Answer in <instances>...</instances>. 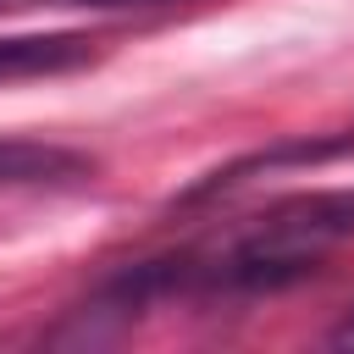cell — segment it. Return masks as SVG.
Instances as JSON below:
<instances>
[{"instance_id": "obj_1", "label": "cell", "mask_w": 354, "mask_h": 354, "mask_svg": "<svg viewBox=\"0 0 354 354\" xmlns=\"http://www.w3.org/2000/svg\"><path fill=\"white\" fill-rule=\"evenodd\" d=\"M343 238H354V188L332 194H299L254 216L249 227L227 232L210 249H183L166 260H144L122 271L105 299L122 310L166 293H277L299 277H310Z\"/></svg>"}, {"instance_id": "obj_2", "label": "cell", "mask_w": 354, "mask_h": 354, "mask_svg": "<svg viewBox=\"0 0 354 354\" xmlns=\"http://www.w3.org/2000/svg\"><path fill=\"white\" fill-rule=\"evenodd\" d=\"M94 160L66 149V144H44V138H0V188H39V183H77L88 177Z\"/></svg>"}, {"instance_id": "obj_3", "label": "cell", "mask_w": 354, "mask_h": 354, "mask_svg": "<svg viewBox=\"0 0 354 354\" xmlns=\"http://www.w3.org/2000/svg\"><path fill=\"white\" fill-rule=\"evenodd\" d=\"M83 61H94V39L88 33H22V39H0V83L72 72Z\"/></svg>"}, {"instance_id": "obj_4", "label": "cell", "mask_w": 354, "mask_h": 354, "mask_svg": "<svg viewBox=\"0 0 354 354\" xmlns=\"http://www.w3.org/2000/svg\"><path fill=\"white\" fill-rule=\"evenodd\" d=\"M77 6H100V11H116V6H160V0H77Z\"/></svg>"}, {"instance_id": "obj_5", "label": "cell", "mask_w": 354, "mask_h": 354, "mask_svg": "<svg viewBox=\"0 0 354 354\" xmlns=\"http://www.w3.org/2000/svg\"><path fill=\"white\" fill-rule=\"evenodd\" d=\"M332 343H354V315H348V321H343V326L332 332Z\"/></svg>"}, {"instance_id": "obj_6", "label": "cell", "mask_w": 354, "mask_h": 354, "mask_svg": "<svg viewBox=\"0 0 354 354\" xmlns=\"http://www.w3.org/2000/svg\"><path fill=\"white\" fill-rule=\"evenodd\" d=\"M0 6H11V0H0Z\"/></svg>"}]
</instances>
